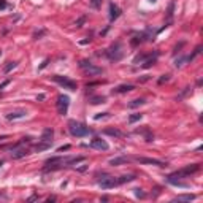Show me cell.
I'll list each match as a JSON object with an SVG mask.
<instances>
[{"label":"cell","mask_w":203,"mask_h":203,"mask_svg":"<svg viewBox=\"0 0 203 203\" xmlns=\"http://www.w3.org/2000/svg\"><path fill=\"white\" fill-rule=\"evenodd\" d=\"M198 170H200V164L187 165V167H184V168H181V170H178V171L168 174V176H167V181L171 184L173 181H180V180H183V178H190V174L197 173Z\"/></svg>","instance_id":"cell-1"},{"label":"cell","mask_w":203,"mask_h":203,"mask_svg":"<svg viewBox=\"0 0 203 203\" xmlns=\"http://www.w3.org/2000/svg\"><path fill=\"white\" fill-rule=\"evenodd\" d=\"M68 130L73 137H78V138H83V137H87L89 133H92V130L84 124V122H80V121H68Z\"/></svg>","instance_id":"cell-2"},{"label":"cell","mask_w":203,"mask_h":203,"mask_svg":"<svg viewBox=\"0 0 203 203\" xmlns=\"http://www.w3.org/2000/svg\"><path fill=\"white\" fill-rule=\"evenodd\" d=\"M105 54H107V57H108L110 60H113V62L121 60V59H122V56H124L122 44H121L119 41H117V43H114V44H111V46L105 51Z\"/></svg>","instance_id":"cell-3"},{"label":"cell","mask_w":203,"mask_h":203,"mask_svg":"<svg viewBox=\"0 0 203 203\" xmlns=\"http://www.w3.org/2000/svg\"><path fill=\"white\" fill-rule=\"evenodd\" d=\"M53 81L57 83L59 86H62L64 89H68V91H76V89H78V83L73 81V80H70V78H67V76H59V75H56V76H53Z\"/></svg>","instance_id":"cell-4"},{"label":"cell","mask_w":203,"mask_h":203,"mask_svg":"<svg viewBox=\"0 0 203 203\" xmlns=\"http://www.w3.org/2000/svg\"><path fill=\"white\" fill-rule=\"evenodd\" d=\"M98 186L102 189H113V187L119 186V183H117V178H114L111 174H103V178L98 180Z\"/></svg>","instance_id":"cell-5"},{"label":"cell","mask_w":203,"mask_h":203,"mask_svg":"<svg viewBox=\"0 0 203 203\" xmlns=\"http://www.w3.org/2000/svg\"><path fill=\"white\" fill-rule=\"evenodd\" d=\"M135 162L141 164V165H156V167H167L165 162L159 160V159H151V157H141V156H135L132 157Z\"/></svg>","instance_id":"cell-6"},{"label":"cell","mask_w":203,"mask_h":203,"mask_svg":"<svg viewBox=\"0 0 203 203\" xmlns=\"http://www.w3.org/2000/svg\"><path fill=\"white\" fill-rule=\"evenodd\" d=\"M68 105H70V97L60 94V95L57 97V111H59V114H62V116L67 114V111H68Z\"/></svg>","instance_id":"cell-7"},{"label":"cell","mask_w":203,"mask_h":203,"mask_svg":"<svg viewBox=\"0 0 203 203\" xmlns=\"http://www.w3.org/2000/svg\"><path fill=\"white\" fill-rule=\"evenodd\" d=\"M27 154H30V151L25 148V146H22V144H19L14 149H11V159H22V157H25Z\"/></svg>","instance_id":"cell-8"},{"label":"cell","mask_w":203,"mask_h":203,"mask_svg":"<svg viewBox=\"0 0 203 203\" xmlns=\"http://www.w3.org/2000/svg\"><path fill=\"white\" fill-rule=\"evenodd\" d=\"M91 148H94V149H98V151H108V149H110L108 143H107L105 140L98 138V137L92 138V141H91Z\"/></svg>","instance_id":"cell-9"},{"label":"cell","mask_w":203,"mask_h":203,"mask_svg":"<svg viewBox=\"0 0 203 203\" xmlns=\"http://www.w3.org/2000/svg\"><path fill=\"white\" fill-rule=\"evenodd\" d=\"M53 138H54V130L48 127V129L43 130L41 137H40V141H44V143H53Z\"/></svg>","instance_id":"cell-10"},{"label":"cell","mask_w":203,"mask_h":203,"mask_svg":"<svg viewBox=\"0 0 203 203\" xmlns=\"http://www.w3.org/2000/svg\"><path fill=\"white\" fill-rule=\"evenodd\" d=\"M83 70H84V73H86V75H89V76H97V75H102V73H103V68L95 67L94 64L87 65V67H86V68H83Z\"/></svg>","instance_id":"cell-11"},{"label":"cell","mask_w":203,"mask_h":203,"mask_svg":"<svg viewBox=\"0 0 203 203\" xmlns=\"http://www.w3.org/2000/svg\"><path fill=\"white\" fill-rule=\"evenodd\" d=\"M122 10L116 5V3H110V21H116L121 16Z\"/></svg>","instance_id":"cell-12"},{"label":"cell","mask_w":203,"mask_h":203,"mask_svg":"<svg viewBox=\"0 0 203 203\" xmlns=\"http://www.w3.org/2000/svg\"><path fill=\"white\" fill-rule=\"evenodd\" d=\"M159 56V51H156V53H149V54H138L135 59H133V64H143L144 60H148V59H151V57H157Z\"/></svg>","instance_id":"cell-13"},{"label":"cell","mask_w":203,"mask_h":203,"mask_svg":"<svg viewBox=\"0 0 203 203\" xmlns=\"http://www.w3.org/2000/svg\"><path fill=\"white\" fill-rule=\"evenodd\" d=\"M133 89H135L133 84H121V86H116V87L113 89V92H114V94H125V92H130V91H133Z\"/></svg>","instance_id":"cell-14"},{"label":"cell","mask_w":203,"mask_h":203,"mask_svg":"<svg viewBox=\"0 0 203 203\" xmlns=\"http://www.w3.org/2000/svg\"><path fill=\"white\" fill-rule=\"evenodd\" d=\"M103 133H105V135H110V137H116V138H122V137H125V133L121 132L119 129H105Z\"/></svg>","instance_id":"cell-15"},{"label":"cell","mask_w":203,"mask_h":203,"mask_svg":"<svg viewBox=\"0 0 203 203\" xmlns=\"http://www.w3.org/2000/svg\"><path fill=\"white\" fill-rule=\"evenodd\" d=\"M197 195L194 194H183V195H178L173 198V201H190V200H195Z\"/></svg>","instance_id":"cell-16"},{"label":"cell","mask_w":203,"mask_h":203,"mask_svg":"<svg viewBox=\"0 0 203 203\" xmlns=\"http://www.w3.org/2000/svg\"><path fill=\"white\" fill-rule=\"evenodd\" d=\"M129 162H130V159H127V157H116V159L110 160V165L117 167V165H125V164H129Z\"/></svg>","instance_id":"cell-17"},{"label":"cell","mask_w":203,"mask_h":203,"mask_svg":"<svg viewBox=\"0 0 203 203\" xmlns=\"http://www.w3.org/2000/svg\"><path fill=\"white\" fill-rule=\"evenodd\" d=\"M133 180H137L135 174H122V176L117 178V183H119V184H124V183H130V181H133Z\"/></svg>","instance_id":"cell-18"},{"label":"cell","mask_w":203,"mask_h":203,"mask_svg":"<svg viewBox=\"0 0 203 203\" xmlns=\"http://www.w3.org/2000/svg\"><path fill=\"white\" fill-rule=\"evenodd\" d=\"M25 113L24 110H19V111H14V113H10V114H7V119H10V121H13V119H19V117H24Z\"/></svg>","instance_id":"cell-19"},{"label":"cell","mask_w":203,"mask_h":203,"mask_svg":"<svg viewBox=\"0 0 203 203\" xmlns=\"http://www.w3.org/2000/svg\"><path fill=\"white\" fill-rule=\"evenodd\" d=\"M51 144H53V143H44V141H40L38 144H35V146H34V151H37V152H40V151H46V149H49V148H51Z\"/></svg>","instance_id":"cell-20"},{"label":"cell","mask_w":203,"mask_h":203,"mask_svg":"<svg viewBox=\"0 0 203 203\" xmlns=\"http://www.w3.org/2000/svg\"><path fill=\"white\" fill-rule=\"evenodd\" d=\"M137 133H141V135H144L146 141H152V140H154V135H152V133L149 132V129H148V127H144V129H141V130H137Z\"/></svg>","instance_id":"cell-21"},{"label":"cell","mask_w":203,"mask_h":203,"mask_svg":"<svg viewBox=\"0 0 203 203\" xmlns=\"http://www.w3.org/2000/svg\"><path fill=\"white\" fill-rule=\"evenodd\" d=\"M91 103L92 105H98V103H105L107 102V97H103V95H95V97H91Z\"/></svg>","instance_id":"cell-22"},{"label":"cell","mask_w":203,"mask_h":203,"mask_svg":"<svg viewBox=\"0 0 203 203\" xmlns=\"http://www.w3.org/2000/svg\"><path fill=\"white\" fill-rule=\"evenodd\" d=\"M144 103H146L144 98H135V100H132L130 103H129V108H137V107H141Z\"/></svg>","instance_id":"cell-23"},{"label":"cell","mask_w":203,"mask_h":203,"mask_svg":"<svg viewBox=\"0 0 203 203\" xmlns=\"http://www.w3.org/2000/svg\"><path fill=\"white\" fill-rule=\"evenodd\" d=\"M16 67H18V62H7V65L3 67V73L8 75V73H10L13 68H16Z\"/></svg>","instance_id":"cell-24"},{"label":"cell","mask_w":203,"mask_h":203,"mask_svg":"<svg viewBox=\"0 0 203 203\" xmlns=\"http://www.w3.org/2000/svg\"><path fill=\"white\" fill-rule=\"evenodd\" d=\"M200 51H201V46H197V48L194 49V53H192L190 56H187V57H186V62H190V60H194V57L200 54Z\"/></svg>","instance_id":"cell-25"},{"label":"cell","mask_w":203,"mask_h":203,"mask_svg":"<svg viewBox=\"0 0 203 203\" xmlns=\"http://www.w3.org/2000/svg\"><path fill=\"white\" fill-rule=\"evenodd\" d=\"M156 60H157V57H151V59H148V60H144L143 62V68H149V67H152V65H154L156 64Z\"/></svg>","instance_id":"cell-26"},{"label":"cell","mask_w":203,"mask_h":203,"mask_svg":"<svg viewBox=\"0 0 203 203\" xmlns=\"http://www.w3.org/2000/svg\"><path fill=\"white\" fill-rule=\"evenodd\" d=\"M141 117H143V114H141V113H135V114H130V116H129V124H133V122L140 121Z\"/></svg>","instance_id":"cell-27"},{"label":"cell","mask_w":203,"mask_h":203,"mask_svg":"<svg viewBox=\"0 0 203 203\" xmlns=\"http://www.w3.org/2000/svg\"><path fill=\"white\" fill-rule=\"evenodd\" d=\"M102 2H103V0H91V7L94 10H98L102 7Z\"/></svg>","instance_id":"cell-28"},{"label":"cell","mask_w":203,"mask_h":203,"mask_svg":"<svg viewBox=\"0 0 203 203\" xmlns=\"http://www.w3.org/2000/svg\"><path fill=\"white\" fill-rule=\"evenodd\" d=\"M173 8H174V2H171V3H170V7H168V11H167L168 19H171V16H173Z\"/></svg>","instance_id":"cell-29"},{"label":"cell","mask_w":203,"mask_h":203,"mask_svg":"<svg viewBox=\"0 0 203 203\" xmlns=\"http://www.w3.org/2000/svg\"><path fill=\"white\" fill-rule=\"evenodd\" d=\"M87 65H91V60H87V59H83V60H80V68L83 70V68H86Z\"/></svg>","instance_id":"cell-30"},{"label":"cell","mask_w":203,"mask_h":203,"mask_svg":"<svg viewBox=\"0 0 203 203\" xmlns=\"http://www.w3.org/2000/svg\"><path fill=\"white\" fill-rule=\"evenodd\" d=\"M43 35H46V30H44V29H43V30H40V32H35V34H34V38H35V40H38V38H40V37H43Z\"/></svg>","instance_id":"cell-31"},{"label":"cell","mask_w":203,"mask_h":203,"mask_svg":"<svg viewBox=\"0 0 203 203\" xmlns=\"http://www.w3.org/2000/svg\"><path fill=\"white\" fill-rule=\"evenodd\" d=\"M108 114H110V113H98L94 119H95V121H98V119H102V117H108Z\"/></svg>","instance_id":"cell-32"},{"label":"cell","mask_w":203,"mask_h":203,"mask_svg":"<svg viewBox=\"0 0 203 203\" xmlns=\"http://www.w3.org/2000/svg\"><path fill=\"white\" fill-rule=\"evenodd\" d=\"M168 80H170V75H164L162 78L159 80V84H164V83H165V81H168Z\"/></svg>","instance_id":"cell-33"},{"label":"cell","mask_w":203,"mask_h":203,"mask_svg":"<svg viewBox=\"0 0 203 203\" xmlns=\"http://www.w3.org/2000/svg\"><path fill=\"white\" fill-rule=\"evenodd\" d=\"M67 149H70V144H65V146L59 148V149H57V152H64V151H67Z\"/></svg>","instance_id":"cell-34"},{"label":"cell","mask_w":203,"mask_h":203,"mask_svg":"<svg viewBox=\"0 0 203 203\" xmlns=\"http://www.w3.org/2000/svg\"><path fill=\"white\" fill-rule=\"evenodd\" d=\"M135 195L137 197H144V192H141V189H135Z\"/></svg>","instance_id":"cell-35"},{"label":"cell","mask_w":203,"mask_h":203,"mask_svg":"<svg viewBox=\"0 0 203 203\" xmlns=\"http://www.w3.org/2000/svg\"><path fill=\"white\" fill-rule=\"evenodd\" d=\"M84 21H86V18L83 16V18H81V19L78 21V22H76V27H81V25H83V22H84Z\"/></svg>","instance_id":"cell-36"},{"label":"cell","mask_w":203,"mask_h":203,"mask_svg":"<svg viewBox=\"0 0 203 203\" xmlns=\"http://www.w3.org/2000/svg\"><path fill=\"white\" fill-rule=\"evenodd\" d=\"M7 8V2L5 0H0V10H5Z\"/></svg>","instance_id":"cell-37"},{"label":"cell","mask_w":203,"mask_h":203,"mask_svg":"<svg viewBox=\"0 0 203 203\" xmlns=\"http://www.w3.org/2000/svg\"><path fill=\"white\" fill-rule=\"evenodd\" d=\"M8 84H10V80H7V81H3L2 84H0V91H2V89H3L5 86H8Z\"/></svg>","instance_id":"cell-38"},{"label":"cell","mask_w":203,"mask_h":203,"mask_svg":"<svg viewBox=\"0 0 203 203\" xmlns=\"http://www.w3.org/2000/svg\"><path fill=\"white\" fill-rule=\"evenodd\" d=\"M48 64H49V60H48V59H46V60H44V62H43V64H41V67H40V68H44V67H46V65H48Z\"/></svg>","instance_id":"cell-39"},{"label":"cell","mask_w":203,"mask_h":203,"mask_svg":"<svg viewBox=\"0 0 203 203\" xmlns=\"http://www.w3.org/2000/svg\"><path fill=\"white\" fill-rule=\"evenodd\" d=\"M8 138V135H3V137H0V141H2V140H7Z\"/></svg>","instance_id":"cell-40"},{"label":"cell","mask_w":203,"mask_h":203,"mask_svg":"<svg viewBox=\"0 0 203 203\" xmlns=\"http://www.w3.org/2000/svg\"><path fill=\"white\" fill-rule=\"evenodd\" d=\"M2 165H3V160H0V168H2Z\"/></svg>","instance_id":"cell-41"},{"label":"cell","mask_w":203,"mask_h":203,"mask_svg":"<svg viewBox=\"0 0 203 203\" xmlns=\"http://www.w3.org/2000/svg\"><path fill=\"white\" fill-rule=\"evenodd\" d=\"M149 2H157V0H149Z\"/></svg>","instance_id":"cell-42"},{"label":"cell","mask_w":203,"mask_h":203,"mask_svg":"<svg viewBox=\"0 0 203 203\" xmlns=\"http://www.w3.org/2000/svg\"><path fill=\"white\" fill-rule=\"evenodd\" d=\"M0 57H2V51H0Z\"/></svg>","instance_id":"cell-43"}]
</instances>
